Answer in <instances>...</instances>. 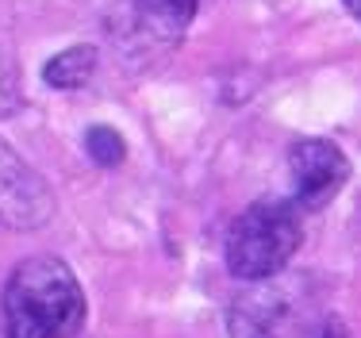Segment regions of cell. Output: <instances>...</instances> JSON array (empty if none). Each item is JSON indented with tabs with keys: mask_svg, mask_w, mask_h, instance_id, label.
Instances as JSON below:
<instances>
[{
	"mask_svg": "<svg viewBox=\"0 0 361 338\" xmlns=\"http://www.w3.org/2000/svg\"><path fill=\"white\" fill-rule=\"evenodd\" d=\"M131 4L142 31L161 42H177L200 12V0H131Z\"/></svg>",
	"mask_w": 361,
	"mask_h": 338,
	"instance_id": "6",
	"label": "cell"
},
{
	"mask_svg": "<svg viewBox=\"0 0 361 338\" xmlns=\"http://www.w3.org/2000/svg\"><path fill=\"white\" fill-rule=\"evenodd\" d=\"M288 181L296 212H319L346 188L350 158L326 138H304L288 150Z\"/></svg>",
	"mask_w": 361,
	"mask_h": 338,
	"instance_id": "3",
	"label": "cell"
},
{
	"mask_svg": "<svg viewBox=\"0 0 361 338\" xmlns=\"http://www.w3.org/2000/svg\"><path fill=\"white\" fill-rule=\"evenodd\" d=\"M85 150H89V158L97 162V166H119V162L127 158V143L119 138V131H111V127H92V131L85 135Z\"/></svg>",
	"mask_w": 361,
	"mask_h": 338,
	"instance_id": "8",
	"label": "cell"
},
{
	"mask_svg": "<svg viewBox=\"0 0 361 338\" xmlns=\"http://www.w3.org/2000/svg\"><path fill=\"white\" fill-rule=\"evenodd\" d=\"M92 73H97V47H70L42 66V81L62 92L85 89L92 81Z\"/></svg>",
	"mask_w": 361,
	"mask_h": 338,
	"instance_id": "7",
	"label": "cell"
},
{
	"mask_svg": "<svg viewBox=\"0 0 361 338\" xmlns=\"http://www.w3.org/2000/svg\"><path fill=\"white\" fill-rule=\"evenodd\" d=\"M342 4H346V8H350V12H354V16H357V20H361V0H342Z\"/></svg>",
	"mask_w": 361,
	"mask_h": 338,
	"instance_id": "10",
	"label": "cell"
},
{
	"mask_svg": "<svg viewBox=\"0 0 361 338\" xmlns=\"http://www.w3.org/2000/svg\"><path fill=\"white\" fill-rule=\"evenodd\" d=\"M4 338H73L85 327V292L54 254L20 262L4 284Z\"/></svg>",
	"mask_w": 361,
	"mask_h": 338,
	"instance_id": "1",
	"label": "cell"
},
{
	"mask_svg": "<svg viewBox=\"0 0 361 338\" xmlns=\"http://www.w3.org/2000/svg\"><path fill=\"white\" fill-rule=\"evenodd\" d=\"M304 227L292 200H257L227 231V270L238 281H269L296 258Z\"/></svg>",
	"mask_w": 361,
	"mask_h": 338,
	"instance_id": "2",
	"label": "cell"
},
{
	"mask_svg": "<svg viewBox=\"0 0 361 338\" xmlns=\"http://www.w3.org/2000/svg\"><path fill=\"white\" fill-rule=\"evenodd\" d=\"M281 292H250L231 308V338H281Z\"/></svg>",
	"mask_w": 361,
	"mask_h": 338,
	"instance_id": "5",
	"label": "cell"
},
{
	"mask_svg": "<svg viewBox=\"0 0 361 338\" xmlns=\"http://www.w3.org/2000/svg\"><path fill=\"white\" fill-rule=\"evenodd\" d=\"M319 338H346V334H342V331H338V327H331V331H323Z\"/></svg>",
	"mask_w": 361,
	"mask_h": 338,
	"instance_id": "11",
	"label": "cell"
},
{
	"mask_svg": "<svg viewBox=\"0 0 361 338\" xmlns=\"http://www.w3.org/2000/svg\"><path fill=\"white\" fill-rule=\"evenodd\" d=\"M54 215V193L12 146L0 138V227L35 231Z\"/></svg>",
	"mask_w": 361,
	"mask_h": 338,
	"instance_id": "4",
	"label": "cell"
},
{
	"mask_svg": "<svg viewBox=\"0 0 361 338\" xmlns=\"http://www.w3.org/2000/svg\"><path fill=\"white\" fill-rule=\"evenodd\" d=\"M16 104H20V97H16V81L8 77V69L0 66V116H8Z\"/></svg>",
	"mask_w": 361,
	"mask_h": 338,
	"instance_id": "9",
	"label": "cell"
}]
</instances>
